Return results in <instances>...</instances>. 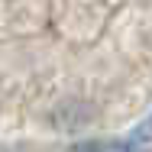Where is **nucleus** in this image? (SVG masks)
<instances>
[{"instance_id":"1","label":"nucleus","mask_w":152,"mask_h":152,"mask_svg":"<svg viewBox=\"0 0 152 152\" xmlns=\"http://www.w3.org/2000/svg\"><path fill=\"white\" fill-rule=\"evenodd\" d=\"M129 152H149L152 149V117L146 123H139V129H133V136L126 139Z\"/></svg>"},{"instance_id":"2","label":"nucleus","mask_w":152,"mask_h":152,"mask_svg":"<svg viewBox=\"0 0 152 152\" xmlns=\"http://www.w3.org/2000/svg\"><path fill=\"white\" fill-rule=\"evenodd\" d=\"M81 152H129L126 142H91V146H81Z\"/></svg>"}]
</instances>
